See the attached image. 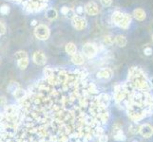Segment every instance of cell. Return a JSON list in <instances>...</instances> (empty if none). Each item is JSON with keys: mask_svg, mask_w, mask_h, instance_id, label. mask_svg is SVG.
I'll return each mask as SVG.
<instances>
[{"mask_svg": "<svg viewBox=\"0 0 153 142\" xmlns=\"http://www.w3.org/2000/svg\"><path fill=\"white\" fill-rule=\"evenodd\" d=\"M50 34H51L50 29L48 26H46V25H43V24L37 25L34 29V35H35V37L39 40L44 41V40L49 39Z\"/></svg>", "mask_w": 153, "mask_h": 142, "instance_id": "obj_1", "label": "cell"}, {"mask_svg": "<svg viewBox=\"0 0 153 142\" xmlns=\"http://www.w3.org/2000/svg\"><path fill=\"white\" fill-rule=\"evenodd\" d=\"M97 46L91 43H86L82 47V53L88 59H92L97 54Z\"/></svg>", "mask_w": 153, "mask_h": 142, "instance_id": "obj_2", "label": "cell"}, {"mask_svg": "<svg viewBox=\"0 0 153 142\" xmlns=\"http://www.w3.org/2000/svg\"><path fill=\"white\" fill-rule=\"evenodd\" d=\"M71 23H72L73 28L77 30L85 29L87 28V25H88L86 18L80 16V15H75V16L71 19Z\"/></svg>", "mask_w": 153, "mask_h": 142, "instance_id": "obj_3", "label": "cell"}, {"mask_svg": "<svg viewBox=\"0 0 153 142\" xmlns=\"http://www.w3.org/2000/svg\"><path fill=\"white\" fill-rule=\"evenodd\" d=\"M97 78L100 79V80H105V81H108L110 79L112 78L113 76V71L111 68H108V67H105L103 68V69L99 70L96 74Z\"/></svg>", "mask_w": 153, "mask_h": 142, "instance_id": "obj_4", "label": "cell"}, {"mask_svg": "<svg viewBox=\"0 0 153 142\" xmlns=\"http://www.w3.org/2000/svg\"><path fill=\"white\" fill-rule=\"evenodd\" d=\"M85 12L88 15H91V16H95V15H97L99 13L98 5L93 1L87 3L85 6Z\"/></svg>", "mask_w": 153, "mask_h": 142, "instance_id": "obj_5", "label": "cell"}, {"mask_svg": "<svg viewBox=\"0 0 153 142\" xmlns=\"http://www.w3.org/2000/svg\"><path fill=\"white\" fill-rule=\"evenodd\" d=\"M33 60L36 65H45L47 63V57L42 51H35L33 56Z\"/></svg>", "mask_w": 153, "mask_h": 142, "instance_id": "obj_6", "label": "cell"}, {"mask_svg": "<svg viewBox=\"0 0 153 142\" xmlns=\"http://www.w3.org/2000/svg\"><path fill=\"white\" fill-rule=\"evenodd\" d=\"M139 133L142 135V136H144L146 138H149L153 134V129L149 124H144V125L140 126Z\"/></svg>", "mask_w": 153, "mask_h": 142, "instance_id": "obj_7", "label": "cell"}, {"mask_svg": "<svg viewBox=\"0 0 153 142\" xmlns=\"http://www.w3.org/2000/svg\"><path fill=\"white\" fill-rule=\"evenodd\" d=\"M133 17L137 20V21H140V22H142V21H144L146 17V12L141 8H138V9H135L133 10Z\"/></svg>", "mask_w": 153, "mask_h": 142, "instance_id": "obj_8", "label": "cell"}, {"mask_svg": "<svg viewBox=\"0 0 153 142\" xmlns=\"http://www.w3.org/2000/svg\"><path fill=\"white\" fill-rule=\"evenodd\" d=\"M130 23H131V16L128 13H124V18L117 26L123 29H128Z\"/></svg>", "mask_w": 153, "mask_h": 142, "instance_id": "obj_9", "label": "cell"}, {"mask_svg": "<svg viewBox=\"0 0 153 142\" xmlns=\"http://www.w3.org/2000/svg\"><path fill=\"white\" fill-rule=\"evenodd\" d=\"M71 62L76 65H82L85 62V59H84V56L81 53H76L73 54L71 56Z\"/></svg>", "mask_w": 153, "mask_h": 142, "instance_id": "obj_10", "label": "cell"}, {"mask_svg": "<svg viewBox=\"0 0 153 142\" xmlns=\"http://www.w3.org/2000/svg\"><path fill=\"white\" fill-rule=\"evenodd\" d=\"M114 43L119 47H125L128 44V40L124 35H117L116 37H114Z\"/></svg>", "mask_w": 153, "mask_h": 142, "instance_id": "obj_11", "label": "cell"}, {"mask_svg": "<svg viewBox=\"0 0 153 142\" xmlns=\"http://www.w3.org/2000/svg\"><path fill=\"white\" fill-rule=\"evenodd\" d=\"M123 18H124V13L120 12V10H116V12H114L113 14H112L111 21L116 26H117L121 22V21H122Z\"/></svg>", "mask_w": 153, "mask_h": 142, "instance_id": "obj_12", "label": "cell"}, {"mask_svg": "<svg viewBox=\"0 0 153 142\" xmlns=\"http://www.w3.org/2000/svg\"><path fill=\"white\" fill-rule=\"evenodd\" d=\"M45 16L49 20H54L57 18V10L53 8H49L46 10Z\"/></svg>", "mask_w": 153, "mask_h": 142, "instance_id": "obj_13", "label": "cell"}, {"mask_svg": "<svg viewBox=\"0 0 153 142\" xmlns=\"http://www.w3.org/2000/svg\"><path fill=\"white\" fill-rule=\"evenodd\" d=\"M65 50L66 52L68 54V55H73V54H75L76 53V51H77V47L76 46L73 44V43H68L66 45V47H65Z\"/></svg>", "mask_w": 153, "mask_h": 142, "instance_id": "obj_14", "label": "cell"}, {"mask_svg": "<svg viewBox=\"0 0 153 142\" xmlns=\"http://www.w3.org/2000/svg\"><path fill=\"white\" fill-rule=\"evenodd\" d=\"M13 95L16 99H23L26 97V91L20 87V88L16 89V90L13 93Z\"/></svg>", "mask_w": 153, "mask_h": 142, "instance_id": "obj_15", "label": "cell"}, {"mask_svg": "<svg viewBox=\"0 0 153 142\" xmlns=\"http://www.w3.org/2000/svg\"><path fill=\"white\" fill-rule=\"evenodd\" d=\"M17 65L21 70H24L29 65V58H22L17 60Z\"/></svg>", "mask_w": 153, "mask_h": 142, "instance_id": "obj_16", "label": "cell"}, {"mask_svg": "<svg viewBox=\"0 0 153 142\" xmlns=\"http://www.w3.org/2000/svg\"><path fill=\"white\" fill-rule=\"evenodd\" d=\"M113 138H114L115 140H117V141H125L126 139V136L125 135V134L123 133L122 130L117 131V132L115 133Z\"/></svg>", "mask_w": 153, "mask_h": 142, "instance_id": "obj_17", "label": "cell"}, {"mask_svg": "<svg viewBox=\"0 0 153 142\" xmlns=\"http://www.w3.org/2000/svg\"><path fill=\"white\" fill-rule=\"evenodd\" d=\"M18 88H20V85H19V83L16 82H10L8 85V90L10 93H12V94Z\"/></svg>", "mask_w": 153, "mask_h": 142, "instance_id": "obj_18", "label": "cell"}, {"mask_svg": "<svg viewBox=\"0 0 153 142\" xmlns=\"http://www.w3.org/2000/svg\"><path fill=\"white\" fill-rule=\"evenodd\" d=\"M10 12V8L9 5L7 4H3L0 6V13H1L2 15H7L9 14Z\"/></svg>", "mask_w": 153, "mask_h": 142, "instance_id": "obj_19", "label": "cell"}, {"mask_svg": "<svg viewBox=\"0 0 153 142\" xmlns=\"http://www.w3.org/2000/svg\"><path fill=\"white\" fill-rule=\"evenodd\" d=\"M114 43V37L111 35H107L104 37V44L105 46H111Z\"/></svg>", "mask_w": 153, "mask_h": 142, "instance_id": "obj_20", "label": "cell"}, {"mask_svg": "<svg viewBox=\"0 0 153 142\" xmlns=\"http://www.w3.org/2000/svg\"><path fill=\"white\" fill-rule=\"evenodd\" d=\"M15 58H16V60H19V59H22V58H29V57H28V53L26 51L19 50L15 53Z\"/></svg>", "mask_w": 153, "mask_h": 142, "instance_id": "obj_21", "label": "cell"}, {"mask_svg": "<svg viewBox=\"0 0 153 142\" xmlns=\"http://www.w3.org/2000/svg\"><path fill=\"white\" fill-rule=\"evenodd\" d=\"M139 131H140V126L138 124H132V125H130V127H129V132L131 134H137V133H139Z\"/></svg>", "mask_w": 153, "mask_h": 142, "instance_id": "obj_22", "label": "cell"}, {"mask_svg": "<svg viewBox=\"0 0 153 142\" xmlns=\"http://www.w3.org/2000/svg\"><path fill=\"white\" fill-rule=\"evenodd\" d=\"M52 74H53V69L51 67H46L45 69H44V75L48 78L50 76H51Z\"/></svg>", "mask_w": 153, "mask_h": 142, "instance_id": "obj_23", "label": "cell"}, {"mask_svg": "<svg viewBox=\"0 0 153 142\" xmlns=\"http://www.w3.org/2000/svg\"><path fill=\"white\" fill-rule=\"evenodd\" d=\"M152 53H153V49L150 46H146L144 49V54L146 56H150V55H152Z\"/></svg>", "mask_w": 153, "mask_h": 142, "instance_id": "obj_24", "label": "cell"}, {"mask_svg": "<svg viewBox=\"0 0 153 142\" xmlns=\"http://www.w3.org/2000/svg\"><path fill=\"white\" fill-rule=\"evenodd\" d=\"M100 2L103 5L104 7L108 8V7H110L112 4V0H100Z\"/></svg>", "mask_w": 153, "mask_h": 142, "instance_id": "obj_25", "label": "cell"}, {"mask_svg": "<svg viewBox=\"0 0 153 142\" xmlns=\"http://www.w3.org/2000/svg\"><path fill=\"white\" fill-rule=\"evenodd\" d=\"M84 12H85V8L82 6H79L76 8V14L77 15H82L84 14Z\"/></svg>", "mask_w": 153, "mask_h": 142, "instance_id": "obj_26", "label": "cell"}, {"mask_svg": "<svg viewBox=\"0 0 153 142\" xmlns=\"http://www.w3.org/2000/svg\"><path fill=\"white\" fill-rule=\"evenodd\" d=\"M6 33V26L0 22V35H4Z\"/></svg>", "mask_w": 153, "mask_h": 142, "instance_id": "obj_27", "label": "cell"}, {"mask_svg": "<svg viewBox=\"0 0 153 142\" xmlns=\"http://www.w3.org/2000/svg\"><path fill=\"white\" fill-rule=\"evenodd\" d=\"M108 135H100V138H99V142H108Z\"/></svg>", "mask_w": 153, "mask_h": 142, "instance_id": "obj_28", "label": "cell"}, {"mask_svg": "<svg viewBox=\"0 0 153 142\" xmlns=\"http://www.w3.org/2000/svg\"><path fill=\"white\" fill-rule=\"evenodd\" d=\"M6 103H7V99H6V98L3 97V96L0 97V107L5 106V105H6Z\"/></svg>", "mask_w": 153, "mask_h": 142, "instance_id": "obj_29", "label": "cell"}, {"mask_svg": "<svg viewBox=\"0 0 153 142\" xmlns=\"http://www.w3.org/2000/svg\"><path fill=\"white\" fill-rule=\"evenodd\" d=\"M68 10H70V8H68V7H63L61 9V13L64 14V15H67V13H68Z\"/></svg>", "mask_w": 153, "mask_h": 142, "instance_id": "obj_30", "label": "cell"}, {"mask_svg": "<svg viewBox=\"0 0 153 142\" xmlns=\"http://www.w3.org/2000/svg\"><path fill=\"white\" fill-rule=\"evenodd\" d=\"M149 82L150 88H151V89H153V77L149 79Z\"/></svg>", "mask_w": 153, "mask_h": 142, "instance_id": "obj_31", "label": "cell"}, {"mask_svg": "<svg viewBox=\"0 0 153 142\" xmlns=\"http://www.w3.org/2000/svg\"><path fill=\"white\" fill-rule=\"evenodd\" d=\"M30 26H37V21H36L35 19H33V21H31V23H30Z\"/></svg>", "mask_w": 153, "mask_h": 142, "instance_id": "obj_32", "label": "cell"}, {"mask_svg": "<svg viewBox=\"0 0 153 142\" xmlns=\"http://www.w3.org/2000/svg\"><path fill=\"white\" fill-rule=\"evenodd\" d=\"M0 63H1V58H0Z\"/></svg>", "mask_w": 153, "mask_h": 142, "instance_id": "obj_33", "label": "cell"}, {"mask_svg": "<svg viewBox=\"0 0 153 142\" xmlns=\"http://www.w3.org/2000/svg\"><path fill=\"white\" fill-rule=\"evenodd\" d=\"M152 41H153V35H152Z\"/></svg>", "mask_w": 153, "mask_h": 142, "instance_id": "obj_34", "label": "cell"}, {"mask_svg": "<svg viewBox=\"0 0 153 142\" xmlns=\"http://www.w3.org/2000/svg\"><path fill=\"white\" fill-rule=\"evenodd\" d=\"M152 129H153V128H152Z\"/></svg>", "mask_w": 153, "mask_h": 142, "instance_id": "obj_35", "label": "cell"}]
</instances>
